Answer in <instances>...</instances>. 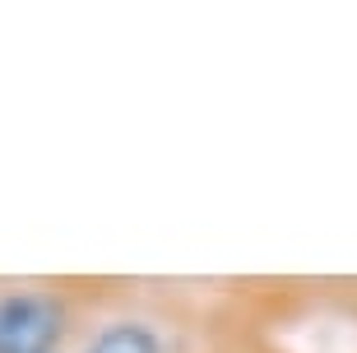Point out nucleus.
I'll return each mask as SVG.
<instances>
[{"mask_svg":"<svg viewBox=\"0 0 357 353\" xmlns=\"http://www.w3.org/2000/svg\"><path fill=\"white\" fill-rule=\"evenodd\" d=\"M61 335V312L52 298L10 293L0 298V353H52Z\"/></svg>","mask_w":357,"mask_h":353,"instance_id":"f257e3e1","label":"nucleus"},{"mask_svg":"<svg viewBox=\"0 0 357 353\" xmlns=\"http://www.w3.org/2000/svg\"><path fill=\"white\" fill-rule=\"evenodd\" d=\"M84 353H162V349H158V335H153V330L121 321V326L102 330V335H98Z\"/></svg>","mask_w":357,"mask_h":353,"instance_id":"f03ea898","label":"nucleus"}]
</instances>
